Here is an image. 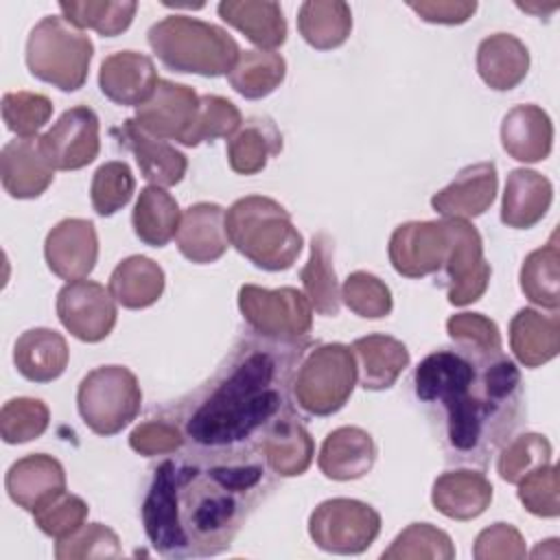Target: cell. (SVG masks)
Listing matches in <instances>:
<instances>
[{
    "instance_id": "27",
    "label": "cell",
    "mask_w": 560,
    "mask_h": 560,
    "mask_svg": "<svg viewBox=\"0 0 560 560\" xmlns=\"http://www.w3.org/2000/svg\"><path fill=\"white\" fill-rule=\"evenodd\" d=\"M553 199L551 182L529 168H514L508 175L501 221L514 230L534 228L549 210Z\"/></svg>"
},
{
    "instance_id": "3",
    "label": "cell",
    "mask_w": 560,
    "mask_h": 560,
    "mask_svg": "<svg viewBox=\"0 0 560 560\" xmlns=\"http://www.w3.org/2000/svg\"><path fill=\"white\" fill-rule=\"evenodd\" d=\"M295 343H247L195 400L184 418V438L214 453H241L282 418L293 389Z\"/></svg>"
},
{
    "instance_id": "34",
    "label": "cell",
    "mask_w": 560,
    "mask_h": 560,
    "mask_svg": "<svg viewBox=\"0 0 560 560\" xmlns=\"http://www.w3.org/2000/svg\"><path fill=\"white\" fill-rule=\"evenodd\" d=\"M282 151V136L267 116H254L228 142L230 168L238 175L260 173L269 158Z\"/></svg>"
},
{
    "instance_id": "38",
    "label": "cell",
    "mask_w": 560,
    "mask_h": 560,
    "mask_svg": "<svg viewBox=\"0 0 560 560\" xmlns=\"http://www.w3.org/2000/svg\"><path fill=\"white\" fill-rule=\"evenodd\" d=\"M287 74V61L273 50H245L228 72L230 85L245 98L269 96Z\"/></svg>"
},
{
    "instance_id": "17",
    "label": "cell",
    "mask_w": 560,
    "mask_h": 560,
    "mask_svg": "<svg viewBox=\"0 0 560 560\" xmlns=\"http://www.w3.org/2000/svg\"><path fill=\"white\" fill-rule=\"evenodd\" d=\"M499 177L494 162H477L457 173V177L431 197V206L444 219H475L483 214L497 195Z\"/></svg>"
},
{
    "instance_id": "18",
    "label": "cell",
    "mask_w": 560,
    "mask_h": 560,
    "mask_svg": "<svg viewBox=\"0 0 560 560\" xmlns=\"http://www.w3.org/2000/svg\"><path fill=\"white\" fill-rule=\"evenodd\" d=\"M158 81L153 59L136 50H120L105 57L98 70L101 92L118 105L140 107L153 96Z\"/></svg>"
},
{
    "instance_id": "47",
    "label": "cell",
    "mask_w": 560,
    "mask_h": 560,
    "mask_svg": "<svg viewBox=\"0 0 560 560\" xmlns=\"http://www.w3.org/2000/svg\"><path fill=\"white\" fill-rule=\"evenodd\" d=\"M52 103L39 92H7L2 96V120L18 138H35V133L50 120Z\"/></svg>"
},
{
    "instance_id": "45",
    "label": "cell",
    "mask_w": 560,
    "mask_h": 560,
    "mask_svg": "<svg viewBox=\"0 0 560 560\" xmlns=\"http://www.w3.org/2000/svg\"><path fill=\"white\" fill-rule=\"evenodd\" d=\"M551 462V444L540 433L516 435L510 444L503 446L497 470L499 477L508 483H518L532 470Z\"/></svg>"
},
{
    "instance_id": "1",
    "label": "cell",
    "mask_w": 560,
    "mask_h": 560,
    "mask_svg": "<svg viewBox=\"0 0 560 560\" xmlns=\"http://www.w3.org/2000/svg\"><path fill=\"white\" fill-rule=\"evenodd\" d=\"M260 462H162L142 501L149 542L166 558H206L225 551L262 499Z\"/></svg>"
},
{
    "instance_id": "49",
    "label": "cell",
    "mask_w": 560,
    "mask_h": 560,
    "mask_svg": "<svg viewBox=\"0 0 560 560\" xmlns=\"http://www.w3.org/2000/svg\"><path fill=\"white\" fill-rule=\"evenodd\" d=\"M448 337L457 343L459 350L472 354H501V332L499 326L481 313H457L446 322Z\"/></svg>"
},
{
    "instance_id": "23",
    "label": "cell",
    "mask_w": 560,
    "mask_h": 560,
    "mask_svg": "<svg viewBox=\"0 0 560 560\" xmlns=\"http://www.w3.org/2000/svg\"><path fill=\"white\" fill-rule=\"evenodd\" d=\"M376 444L365 429L339 427L326 435L319 448V470L335 481H352L372 470Z\"/></svg>"
},
{
    "instance_id": "50",
    "label": "cell",
    "mask_w": 560,
    "mask_h": 560,
    "mask_svg": "<svg viewBox=\"0 0 560 560\" xmlns=\"http://www.w3.org/2000/svg\"><path fill=\"white\" fill-rule=\"evenodd\" d=\"M516 486H518V501L525 505L527 512L542 518H556L560 514L556 464L549 462L532 470Z\"/></svg>"
},
{
    "instance_id": "12",
    "label": "cell",
    "mask_w": 560,
    "mask_h": 560,
    "mask_svg": "<svg viewBox=\"0 0 560 560\" xmlns=\"http://www.w3.org/2000/svg\"><path fill=\"white\" fill-rule=\"evenodd\" d=\"M57 315L70 335L96 343L116 326V300L98 282L74 280L57 293Z\"/></svg>"
},
{
    "instance_id": "53",
    "label": "cell",
    "mask_w": 560,
    "mask_h": 560,
    "mask_svg": "<svg viewBox=\"0 0 560 560\" xmlns=\"http://www.w3.org/2000/svg\"><path fill=\"white\" fill-rule=\"evenodd\" d=\"M184 444V431L166 420H147L138 424L129 435V446L144 455H166L179 451Z\"/></svg>"
},
{
    "instance_id": "33",
    "label": "cell",
    "mask_w": 560,
    "mask_h": 560,
    "mask_svg": "<svg viewBox=\"0 0 560 560\" xmlns=\"http://www.w3.org/2000/svg\"><path fill=\"white\" fill-rule=\"evenodd\" d=\"M332 256V238L326 232H317L311 241V256L300 271L304 295L308 298L313 311H317L324 317H335L339 315L341 308V289L337 282Z\"/></svg>"
},
{
    "instance_id": "10",
    "label": "cell",
    "mask_w": 560,
    "mask_h": 560,
    "mask_svg": "<svg viewBox=\"0 0 560 560\" xmlns=\"http://www.w3.org/2000/svg\"><path fill=\"white\" fill-rule=\"evenodd\" d=\"M378 532L381 514L357 499L322 501L308 518L313 542L330 553H361L376 540Z\"/></svg>"
},
{
    "instance_id": "2",
    "label": "cell",
    "mask_w": 560,
    "mask_h": 560,
    "mask_svg": "<svg viewBox=\"0 0 560 560\" xmlns=\"http://www.w3.org/2000/svg\"><path fill=\"white\" fill-rule=\"evenodd\" d=\"M416 396L442 424L444 444L459 462L486 464L523 413L521 372L503 352L435 350L413 374Z\"/></svg>"
},
{
    "instance_id": "11",
    "label": "cell",
    "mask_w": 560,
    "mask_h": 560,
    "mask_svg": "<svg viewBox=\"0 0 560 560\" xmlns=\"http://www.w3.org/2000/svg\"><path fill=\"white\" fill-rule=\"evenodd\" d=\"M451 221H407L389 238V260L405 278H422L444 267L451 252Z\"/></svg>"
},
{
    "instance_id": "14",
    "label": "cell",
    "mask_w": 560,
    "mask_h": 560,
    "mask_svg": "<svg viewBox=\"0 0 560 560\" xmlns=\"http://www.w3.org/2000/svg\"><path fill=\"white\" fill-rule=\"evenodd\" d=\"M39 144L55 171L83 168L94 162L101 149L98 116L88 105L70 107L39 136Z\"/></svg>"
},
{
    "instance_id": "15",
    "label": "cell",
    "mask_w": 560,
    "mask_h": 560,
    "mask_svg": "<svg viewBox=\"0 0 560 560\" xmlns=\"http://www.w3.org/2000/svg\"><path fill=\"white\" fill-rule=\"evenodd\" d=\"M199 109V96L184 83L160 79L153 96L136 107L133 120L151 136L184 142Z\"/></svg>"
},
{
    "instance_id": "7",
    "label": "cell",
    "mask_w": 560,
    "mask_h": 560,
    "mask_svg": "<svg viewBox=\"0 0 560 560\" xmlns=\"http://www.w3.org/2000/svg\"><path fill=\"white\" fill-rule=\"evenodd\" d=\"M357 385V361L346 343H322L306 352L293 374L295 402L311 416L339 411Z\"/></svg>"
},
{
    "instance_id": "52",
    "label": "cell",
    "mask_w": 560,
    "mask_h": 560,
    "mask_svg": "<svg viewBox=\"0 0 560 560\" xmlns=\"http://www.w3.org/2000/svg\"><path fill=\"white\" fill-rule=\"evenodd\" d=\"M525 540L510 523H494L479 532L472 556L477 560H521L525 558Z\"/></svg>"
},
{
    "instance_id": "6",
    "label": "cell",
    "mask_w": 560,
    "mask_h": 560,
    "mask_svg": "<svg viewBox=\"0 0 560 560\" xmlns=\"http://www.w3.org/2000/svg\"><path fill=\"white\" fill-rule=\"evenodd\" d=\"M92 55V39L63 15L42 18L26 39L28 72L63 92L83 88Z\"/></svg>"
},
{
    "instance_id": "25",
    "label": "cell",
    "mask_w": 560,
    "mask_h": 560,
    "mask_svg": "<svg viewBox=\"0 0 560 560\" xmlns=\"http://www.w3.org/2000/svg\"><path fill=\"white\" fill-rule=\"evenodd\" d=\"M350 348L357 361V378L363 389H389L409 365L407 346L389 335L359 337Z\"/></svg>"
},
{
    "instance_id": "37",
    "label": "cell",
    "mask_w": 560,
    "mask_h": 560,
    "mask_svg": "<svg viewBox=\"0 0 560 560\" xmlns=\"http://www.w3.org/2000/svg\"><path fill=\"white\" fill-rule=\"evenodd\" d=\"M298 28L308 46L332 50L348 39L352 11L341 0H306L298 11Z\"/></svg>"
},
{
    "instance_id": "8",
    "label": "cell",
    "mask_w": 560,
    "mask_h": 560,
    "mask_svg": "<svg viewBox=\"0 0 560 560\" xmlns=\"http://www.w3.org/2000/svg\"><path fill=\"white\" fill-rule=\"evenodd\" d=\"M142 392L136 374L125 365H101L83 376L77 407L88 429L96 435L120 433L140 411Z\"/></svg>"
},
{
    "instance_id": "21",
    "label": "cell",
    "mask_w": 560,
    "mask_h": 560,
    "mask_svg": "<svg viewBox=\"0 0 560 560\" xmlns=\"http://www.w3.org/2000/svg\"><path fill=\"white\" fill-rule=\"evenodd\" d=\"M0 177L13 199H35L55 179V168L46 160L39 138H15L2 147Z\"/></svg>"
},
{
    "instance_id": "44",
    "label": "cell",
    "mask_w": 560,
    "mask_h": 560,
    "mask_svg": "<svg viewBox=\"0 0 560 560\" xmlns=\"http://www.w3.org/2000/svg\"><path fill=\"white\" fill-rule=\"evenodd\" d=\"M50 411L39 398H11L0 411V435L7 444H24L48 429Z\"/></svg>"
},
{
    "instance_id": "32",
    "label": "cell",
    "mask_w": 560,
    "mask_h": 560,
    "mask_svg": "<svg viewBox=\"0 0 560 560\" xmlns=\"http://www.w3.org/2000/svg\"><path fill=\"white\" fill-rule=\"evenodd\" d=\"M260 446L269 468L280 477H295L306 472L315 453L311 433L289 413L278 418L265 431Z\"/></svg>"
},
{
    "instance_id": "4",
    "label": "cell",
    "mask_w": 560,
    "mask_h": 560,
    "mask_svg": "<svg viewBox=\"0 0 560 560\" xmlns=\"http://www.w3.org/2000/svg\"><path fill=\"white\" fill-rule=\"evenodd\" d=\"M230 245L267 271L289 269L302 252V234L291 214L271 197L236 199L225 212Z\"/></svg>"
},
{
    "instance_id": "29",
    "label": "cell",
    "mask_w": 560,
    "mask_h": 560,
    "mask_svg": "<svg viewBox=\"0 0 560 560\" xmlns=\"http://www.w3.org/2000/svg\"><path fill=\"white\" fill-rule=\"evenodd\" d=\"M68 343L52 328L24 330L13 348L18 372L33 383H50L59 378L68 365Z\"/></svg>"
},
{
    "instance_id": "20",
    "label": "cell",
    "mask_w": 560,
    "mask_h": 560,
    "mask_svg": "<svg viewBox=\"0 0 560 560\" xmlns=\"http://www.w3.org/2000/svg\"><path fill=\"white\" fill-rule=\"evenodd\" d=\"M4 486L11 501L33 514L66 492V472L52 455L33 453L11 464Z\"/></svg>"
},
{
    "instance_id": "48",
    "label": "cell",
    "mask_w": 560,
    "mask_h": 560,
    "mask_svg": "<svg viewBox=\"0 0 560 560\" xmlns=\"http://www.w3.org/2000/svg\"><path fill=\"white\" fill-rule=\"evenodd\" d=\"M122 553L120 538L103 523H83L77 532L57 540L55 556L59 560L79 558H118Z\"/></svg>"
},
{
    "instance_id": "41",
    "label": "cell",
    "mask_w": 560,
    "mask_h": 560,
    "mask_svg": "<svg viewBox=\"0 0 560 560\" xmlns=\"http://www.w3.org/2000/svg\"><path fill=\"white\" fill-rule=\"evenodd\" d=\"M385 560H451L455 558L453 540L431 523H411L383 551Z\"/></svg>"
},
{
    "instance_id": "13",
    "label": "cell",
    "mask_w": 560,
    "mask_h": 560,
    "mask_svg": "<svg viewBox=\"0 0 560 560\" xmlns=\"http://www.w3.org/2000/svg\"><path fill=\"white\" fill-rule=\"evenodd\" d=\"M451 221V252L444 262L448 278V302L455 306H466L477 302L490 282V262L483 258V243L475 225L464 219Z\"/></svg>"
},
{
    "instance_id": "9",
    "label": "cell",
    "mask_w": 560,
    "mask_h": 560,
    "mask_svg": "<svg viewBox=\"0 0 560 560\" xmlns=\"http://www.w3.org/2000/svg\"><path fill=\"white\" fill-rule=\"evenodd\" d=\"M238 308L243 319L262 339L295 343L306 337L313 326V306L308 298L293 289H262L243 284L238 291Z\"/></svg>"
},
{
    "instance_id": "26",
    "label": "cell",
    "mask_w": 560,
    "mask_h": 560,
    "mask_svg": "<svg viewBox=\"0 0 560 560\" xmlns=\"http://www.w3.org/2000/svg\"><path fill=\"white\" fill-rule=\"evenodd\" d=\"M433 508L455 521H470L486 512L492 501V483L483 472L448 470L433 481Z\"/></svg>"
},
{
    "instance_id": "43",
    "label": "cell",
    "mask_w": 560,
    "mask_h": 560,
    "mask_svg": "<svg viewBox=\"0 0 560 560\" xmlns=\"http://www.w3.org/2000/svg\"><path fill=\"white\" fill-rule=\"evenodd\" d=\"M133 188H136V179L127 162H120V160L105 162L96 168L92 177V188H90L92 208L101 217H112L114 212H118L122 206L129 203V199L133 197Z\"/></svg>"
},
{
    "instance_id": "35",
    "label": "cell",
    "mask_w": 560,
    "mask_h": 560,
    "mask_svg": "<svg viewBox=\"0 0 560 560\" xmlns=\"http://www.w3.org/2000/svg\"><path fill=\"white\" fill-rule=\"evenodd\" d=\"M164 291L162 267L147 256H129L109 276V293L125 308H147Z\"/></svg>"
},
{
    "instance_id": "42",
    "label": "cell",
    "mask_w": 560,
    "mask_h": 560,
    "mask_svg": "<svg viewBox=\"0 0 560 560\" xmlns=\"http://www.w3.org/2000/svg\"><path fill=\"white\" fill-rule=\"evenodd\" d=\"M241 112L232 101L217 94L199 96L195 122L182 144L197 147L201 142H210L217 138H232L241 129Z\"/></svg>"
},
{
    "instance_id": "36",
    "label": "cell",
    "mask_w": 560,
    "mask_h": 560,
    "mask_svg": "<svg viewBox=\"0 0 560 560\" xmlns=\"http://www.w3.org/2000/svg\"><path fill=\"white\" fill-rule=\"evenodd\" d=\"M182 212L171 192L162 186H147L140 190L131 212L136 236L151 247H164L179 230Z\"/></svg>"
},
{
    "instance_id": "46",
    "label": "cell",
    "mask_w": 560,
    "mask_h": 560,
    "mask_svg": "<svg viewBox=\"0 0 560 560\" xmlns=\"http://www.w3.org/2000/svg\"><path fill=\"white\" fill-rule=\"evenodd\" d=\"M341 300L352 313L365 319L387 317L394 306L389 287L368 271H354L343 280Z\"/></svg>"
},
{
    "instance_id": "51",
    "label": "cell",
    "mask_w": 560,
    "mask_h": 560,
    "mask_svg": "<svg viewBox=\"0 0 560 560\" xmlns=\"http://www.w3.org/2000/svg\"><path fill=\"white\" fill-rule=\"evenodd\" d=\"M88 510L90 508L81 497L61 492L52 501H48L44 508L33 512V518H35V525L46 536L59 540V538L70 536L85 523Z\"/></svg>"
},
{
    "instance_id": "54",
    "label": "cell",
    "mask_w": 560,
    "mask_h": 560,
    "mask_svg": "<svg viewBox=\"0 0 560 560\" xmlns=\"http://www.w3.org/2000/svg\"><path fill=\"white\" fill-rule=\"evenodd\" d=\"M409 9L420 15V20L431 24H464L477 11L472 0H422L409 2Z\"/></svg>"
},
{
    "instance_id": "28",
    "label": "cell",
    "mask_w": 560,
    "mask_h": 560,
    "mask_svg": "<svg viewBox=\"0 0 560 560\" xmlns=\"http://www.w3.org/2000/svg\"><path fill=\"white\" fill-rule=\"evenodd\" d=\"M510 348L525 368L551 361L560 350V315L521 308L510 322Z\"/></svg>"
},
{
    "instance_id": "24",
    "label": "cell",
    "mask_w": 560,
    "mask_h": 560,
    "mask_svg": "<svg viewBox=\"0 0 560 560\" xmlns=\"http://www.w3.org/2000/svg\"><path fill=\"white\" fill-rule=\"evenodd\" d=\"M501 144L518 162H540L551 153L553 125L538 105H516L501 122Z\"/></svg>"
},
{
    "instance_id": "30",
    "label": "cell",
    "mask_w": 560,
    "mask_h": 560,
    "mask_svg": "<svg viewBox=\"0 0 560 560\" xmlns=\"http://www.w3.org/2000/svg\"><path fill=\"white\" fill-rule=\"evenodd\" d=\"M223 22L241 31L260 50H273L287 39V20L278 2L223 0L217 7Z\"/></svg>"
},
{
    "instance_id": "16",
    "label": "cell",
    "mask_w": 560,
    "mask_h": 560,
    "mask_svg": "<svg viewBox=\"0 0 560 560\" xmlns=\"http://www.w3.org/2000/svg\"><path fill=\"white\" fill-rule=\"evenodd\" d=\"M44 258L48 269L61 280H83L98 258L96 228L88 219H63L46 236Z\"/></svg>"
},
{
    "instance_id": "5",
    "label": "cell",
    "mask_w": 560,
    "mask_h": 560,
    "mask_svg": "<svg viewBox=\"0 0 560 560\" xmlns=\"http://www.w3.org/2000/svg\"><path fill=\"white\" fill-rule=\"evenodd\" d=\"M149 46L166 68L201 77L228 74L241 55L225 28L188 15L155 22L149 28Z\"/></svg>"
},
{
    "instance_id": "31",
    "label": "cell",
    "mask_w": 560,
    "mask_h": 560,
    "mask_svg": "<svg viewBox=\"0 0 560 560\" xmlns=\"http://www.w3.org/2000/svg\"><path fill=\"white\" fill-rule=\"evenodd\" d=\"M529 70V50L527 46L510 35L494 33L481 39L477 48V72L481 81L499 92L516 88Z\"/></svg>"
},
{
    "instance_id": "40",
    "label": "cell",
    "mask_w": 560,
    "mask_h": 560,
    "mask_svg": "<svg viewBox=\"0 0 560 560\" xmlns=\"http://www.w3.org/2000/svg\"><path fill=\"white\" fill-rule=\"evenodd\" d=\"M63 18L77 28H94L103 37H116L129 28L138 2L131 0H88V2H59Z\"/></svg>"
},
{
    "instance_id": "19",
    "label": "cell",
    "mask_w": 560,
    "mask_h": 560,
    "mask_svg": "<svg viewBox=\"0 0 560 560\" xmlns=\"http://www.w3.org/2000/svg\"><path fill=\"white\" fill-rule=\"evenodd\" d=\"M112 133L133 153L142 177L153 186H175L184 179L188 168L186 155L166 140L147 133L133 118H127L120 127L112 129Z\"/></svg>"
},
{
    "instance_id": "39",
    "label": "cell",
    "mask_w": 560,
    "mask_h": 560,
    "mask_svg": "<svg viewBox=\"0 0 560 560\" xmlns=\"http://www.w3.org/2000/svg\"><path fill=\"white\" fill-rule=\"evenodd\" d=\"M558 262L560 252L553 234L545 247H538L532 254H527L521 267V291L529 302L549 311H558L560 306Z\"/></svg>"
},
{
    "instance_id": "22",
    "label": "cell",
    "mask_w": 560,
    "mask_h": 560,
    "mask_svg": "<svg viewBox=\"0 0 560 560\" xmlns=\"http://www.w3.org/2000/svg\"><path fill=\"white\" fill-rule=\"evenodd\" d=\"M175 241L182 256L190 262L208 265L219 260L230 243L225 232V210L210 201L186 208Z\"/></svg>"
}]
</instances>
